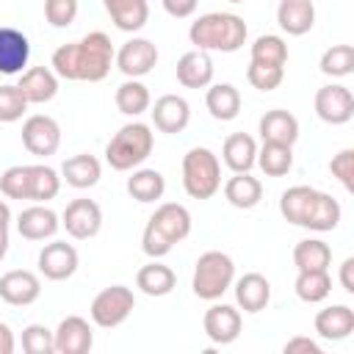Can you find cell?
Returning a JSON list of instances; mask_svg holds the SVG:
<instances>
[{"mask_svg": "<svg viewBox=\"0 0 354 354\" xmlns=\"http://www.w3.org/2000/svg\"><path fill=\"white\" fill-rule=\"evenodd\" d=\"M113 44L108 33L91 30L80 41L61 44L53 53V72L64 80H86V83H100L111 72L113 61Z\"/></svg>", "mask_w": 354, "mask_h": 354, "instance_id": "1", "label": "cell"}, {"mask_svg": "<svg viewBox=\"0 0 354 354\" xmlns=\"http://www.w3.org/2000/svg\"><path fill=\"white\" fill-rule=\"evenodd\" d=\"M246 22L238 14L230 11H210L202 14L199 19L191 22L188 28V39L194 44V50H218V53H235L243 47L246 41Z\"/></svg>", "mask_w": 354, "mask_h": 354, "instance_id": "2", "label": "cell"}, {"mask_svg": "<svg viewBox=\"0 0 354 354\" xmlns=\"http://www.w3.org/2000/svg\"><path fill=\"white\" fill-rule=\"evenodd\" d=\"M155 147V133L149 124L144 122H127L122 124L113 138L105 147V160L111 163V169L116 171H130L136 166H141Z\"/></svg>", "mask_w": 354, "mask_h": 354, "instance_id": "3", "label": "cell"}, {"mask_svg": "<svg viewBox=\"0 0 354 354\" xmlns=\"http://www.w3.org/2000/svg\"><path fill=\"white\" fill-rule=\"evenodd\" d=\"M183 188L191 199H210L221 188V163L213 149L191 147L183 155Z\"/></svg>", "mask_w": 354, "mask_h": 354, "instance_id": "4", "label": "cell"}, {"mask_svg": "<svg viewBox=\"0 0 354 354\" xmlns=\"http://www.w3.org/2000/svg\"><path fill=\"white\" fill-rule=\"evenodd\" d=\"M232 282H235V263L230 254H224L218 249L199 254V260L194 266V279H191V288L199 299L216 301L232 288Z\"/></svg>", "mask_w": 354, "mask_h": 354, "instance_id": "5", "label": "cell"}, {"mask_svg": "<svg viewBox=\"0 0 354 354\" xmlns=\"http://www.w3.org/2000/svg\"><path fill=\"white\" fill-rule=\"evenodd\" d=\"M136 307V296L127 285H111L105 290H100L91 301V321L100 326V329H113L119 324L127 321V315L133 313Z\"/></svg>", "mask_w": 354, "mask_h": 354, "instance_id": "6", "label": "cell"}, {"mask_svg": "<svg viewBox=\"0 0 354 354\" xmlns=\"http://www.w3.org/2000/svg\"><path fill=\"white\" fill-rule=\"evenodd\" d=\"M22 144L36 158H50L61 147V127L47 113H33L22 122Z\"/></svg>", "mask_w": 354, "mask_h": 354, "instance_id": "7", "label": "cell"}, {"mask_svg": "<svg viewBox=\"0 0 354 354\" xmlns=\"http://www.w3.org/2000/svg\"><path fill=\"white\" fill-rule=\"evenodd\" d=\"M61 227L75 241H88L102 227V210L94 199H72L61 216Z\"/></svg>", "mask_w": 354, "mask_h": 354, "instance_id": "8", "label": "cell"}, {"mask_svg": "<svg viewBox=\"0 0 354 354\" xmlns=\"http://www.w3.org/2000/svg\"><path fill=\"white\" fill-rule=\"evenodd\" d=\"M315 113L326 124H346L354 116V94L340 83L321 86L315 91Z\"/></svg>", "mask_w": 354, "mask_h": 354, "instance_id": "9", "label": "cell"}, {"mask_svg": "<svg viewBox=\"0 0 354 354\" xmlns=\"http://www.w3.org/2000/svg\"><path fill=\"white\" fill-rule=\"evenodd\" d=\"M113 58L124 77H144L158 64V47L149 39H130L119 47V53Z\"/></svg>", "mask_w": 354, "mask_h": 354, "instance_id": "10", "label": "cell"}, {"mask_svg": "<svg viewBox=\"0 0 354 354\" xmlns=\"http://www.w3.org/2000/svg\"><path fill=\"white\" fill-rule=\"evenodd\" d=\"M77 249L66 241H53V243H44V249L39 252V271L53 279V282H64L69 279L75 271H77Z\"/></svg>", "mask_w": 354, "mask_h": 354, "instance_id": "11", "label": "cell"}, {"mask_svg": "<svg viewBox=\"0 0 354 354\" xmlns=\"http://www.w3.org/2000/svg\"><path fill=\"white\" fill-rule=\"evenodd\" d=\"M202 326H205V335H207L210 343H216V346H230V343L238 340L243 321H241V313H238L232 304H213V307L205 313Z\"/></svg>", "mask_w": 354, "mask_h": 354, "instance_id": "12", "label": "cell"}, {"mask_svg": "<svg viewBox=\"0 0 354 354\" xmlns=\"http://www.w3.org/2000/svg\"><path fill=\"white\" fill-rule=\"evenodd\" d=\"M41 296V282L33 271L14 268L0 277V299L11 307H28Z\"/></svg>", "mask_w": 354, "mask_h": 354, "instance_id": "13", "label": "cell"}, {"mask_svg": "<svg viewBox=\"0 0 354 354\" xmlns=\"http://www.w3.org/2000/svg\"><path fill=\"white\" fill-rule=\"evenodd\" d=\"M149 113H152V124L160 133H169V136L183 133L188 127V122H191V105L180 94H163V97H158Z\"/></svg>", "mask_w": 354, "mask_h": 354, "instance_id": "14", "label": "cell"}, {"mask_svg": "<svg viewBox=\"0 0 354 354\" xmlns=\"http://www.w3.org/2000/svg\"><path fill=\"white\" fill-rule=\"evenodd\" d=\"M53 335H55V354H86L94 346V332L88 321L80 315H66Z\"/></svg>", "mask_w": 354, "mask_h": 354, "instance_id": "15", "label": "cell"}, {"mask_svg": "<svg viewBox=\"0 0 354 354\" xmlns=\"http://www.w3.org/2000/svg\"><path fill=\"white\" fill-rule=\"evenodd\" d=\"M17 88L22 91V97L28 100V105H44L58 94V75L47 66H30L25 72H19V83Z\"/></svg>", "mask_w": 354, "mask_h": 354, "instance_id": "16", "label": "cell"}, {"mask_svg": "<svg viewBox=\"0 0 354 354\" xmlns=\"http://www.w3.org/2000/svg\"><path fill=\"white\" fill-rule=\"evenodd\" d=\"M61 221L55 216V210H50L47 205H30L19 213L17 218V232L25 238V241H44V238H53L58 232Z\"/></svg>", "mask_w": 354, "mask_h": 354, "instance_id": "17", "label": "cell"}, {"mask_svg": "<svg viewBox=\"0 0 354 354\" xmlns=\"http://www.w3.org/2000/svg\"><path fill=\"white\" fill-rule=\"evenodd\" d=\"M177 83L185 88H207L213 80V61L205 50H188L177 58Z\"/></svg>", "mask_w": 354, "mask_h": 354, "instance_id": "18", "label": "cell"}, {"mask_svg": "<svg viewBox=\"0 0 354 354\" xmlns=\"http://www.w3.org/2000/svg\"><path fill=\"white\" fill-rule=\"evenodd\" d=\"M315 335L324 340H346L354 332V310L348 304H329L324 310H318L315 321Z\"/></svg>", "mask_w": 354, "mask_h": 354, "instance_id": "19", "label": "cell"}, {"mask_svg": "<svg viewBox=\"0 0 354 354\" xmlns=\"http://www.w3.org/2000/svg\"><path fill=\"white\" fill-rule=\"evenodd\" d=\"M30 44L17 28H0V75H19L28 66Z\"/></svg>", "mask_w": 354, "mask_h": 354, "instance_id": "20", "label": "cell"}, {"mask_svg": "<svg viewBox=\"0 0 354 354\" xmlns=\"http://www.w3.org/2000/svg\"><path fill=\"white\" fill-rule=\"evenodd\" d=\"M149 221L171 241V243H180L191 235V213L185 205H177V202H163L158 205V210L149 216Z\"/></svg>", "mask_w": 354, "mask_h": 354, "instance_id": "21", "label": "cell"}, {"mask_svg": "<svg viewBox=\"0 0 354 354\" xmlns=\"http://www.w3.org/2000/svg\"><path fill=\"white\" fill-rule=\"evenodd\" d=\"M277 25L288 36H304L315 25V6L313 0H282L277 6Z\"/></svg>", "mask_w": 354, "mask_h": 354, "instance_id": "22", "label": "cell"}, {"mask_svg": "<svg viewBox=\"0 0 354 354\" xmlns=\"http://www.w3.org/2000/svg\"><path fill=\"white\" fill-rule=\"evenodd\" d=\"M235 301L243 313H260L268 307L271 301V282L257 274V271H249L243 274L238 282H235Z\"/></svg>", "mask_w": 354, "mask_h": 354, "instance_id": "23", "label": "cell"}, {"mask_svg": "<svg viewBox=\"0 0 354 354\" xmlns=\"http://www.w3.org/2000/svg\"><path fill=\"white\" fill-rule=\"evenodd\" d=\"M260 138L271 141V144L293 147L296 138H299V119L290 111H282V108L266 111L263 119H260Z\"/></svg>", "mask_w": 354, "mask_h": 354, "instance_id": "24", "label": "cell"}, {"mask_svg": "<svg viewBox=\"0 0 354 354\" xmlns=\"http://www.w3.org/2000/svg\"><path fill=\"white\" fill-rule=\"evenodd\" d=\"M61 174H64V180H66V185L83 191V188H94V185L100 183L102 166H100V160H97L94 155L80 152V155H72V158H66V160L61 163Z\"/></svg>", "mask_w": 354, "mask_h": 354, "instance_id": "25", "label": "cell"}, {"mask_svg": "<svg viewBox=\"0 0 354 354\" xmlns=\"http://www.w3.org/2000/svg\"><path fill=\"white\" fill-rule=\"evenodd\" d=\"M108 17L113 19V25L124 33H136L147 25L149 19V6L147 0H102Z\"/></svg>", "mask_w": 354, "mask_h": 354, "instance_id": "26", "label": "cell"}, {"mask_svg": "<svg viewBox=\"0 0 354 354\" xmlns=\"http://www.w3.org/2000/svg\"><path fill=\"white\" fill-rule=\"evenodd\" d=\"M224 196L232 207L238 210H252L254 205H260L263 199V183L257 177H252L249 171H235L227 183H224Z\"/></svg>", "mask_w": 354, "mask_h": 354, "instance_id": "27", "label": "cell"}, {"mask_svg": "<svg viewBox=\"0 0 354 354\" xmlns=\"http://www.w3.org/2000/svg\"><path fill=\"white\" fill-rule=\"evenodd\" d=\"M174 285H177V274L169 266L158 263V260L141 266L138 274H136V288L141 293H147V296H155V299L169 296L174 290Z\"/></svg>", "mask_w": 354, "mask_h": 354, "instance_id": "28", "label": "cell"}, {"mask_svg": "<svg viewBox=\"0 0 354 354\" xmlns=\"http://www.w3.org/2000/svg\"><path fill=\"white\" fill-rule=\"evenodd\" d=\"M205 105H207L213 119L232 122L241 113V91L232 83H213V86H207Z\"/></svg>", "mask_w": 354, "mask_h": 354, "instance_id": "29", "label": "cell"}, {"mask_svg": "<svg viewBox=\"0 0 354 354\" xmlns=\"http://www.w3.org/2000/svg\"><path fill=\"white\" fill-rule=\"evenodd\" d=\"M221 158L232 171H252V166L257 163V144L249 133H232L224 138Z\"/></svg>", "mask_w": 354, "mask_h": 354, "instance_id": "30", "label": "cell"}, {"mask_svg": "<svg viewBox=\"0 0 354 354\" xmlns=\"http://www.w3.org/2000/svg\"><path fill=\"white\" fill-rule=\"evenodd\" d=\"M340 216H343L340 202H337L332 194L315 191V199H313L310 213H307V218H304L301 227H307V230H313V232H329V230H335V227L340 224Z\"/></svg>", "mask_w": 354, "mask_h": 354, "instance_id": "31", "label": "cell"}, {"mask_svg": "<svg viewBox=\"0 0 354 354\" xmlns=\"http://www.w3.org/2000/svg\"><path fill=\"white\" fill-rule=\"evenodd\" d=\"M332 249L321 238H304L293 246V266L299 271H329Z\"/></svg>", "mask_w": 354, "mask_h": 354, "instance_id": "32", "label": "cell"}, {"mask_svg": "<svg viewBox=\"0 0 354 354\" xmlns=\"http://www.w3.org/2000/svg\"><path fill=\"white\" fill-rule=\"evenodd\" d=\"M163 191H166V180L158 169H136L127 177V194L141 205L158 202L163 196Z\"/></svg>", "mask_w": 354, "mask_h": 354, "instance_id": "33", "label": "cell"}, {"mask_svg": "<svg viewBox=\"0 0 354 354\" xmlns=\"http://www.w3.org/2000/svg\"><path fill=\"white\" fill-rule=\"evenodd\" d=\"M116 108L119 113L124 116H141L144 111H149L152 105V97H149V88L138 80V77H127L119 88H116Z\"/></svg>", "mask_w": 354, "mask_h": 354, "instance_id": "34", "label": "cell"}, {"mask_svg": "<svg viewBox=\"0 0 354 354\" xmlns=\"http://www.w3.org/2000/svg\"><path fill=\"white\" fill-rule=\"evenodd\" d=\"M313 199H315V188H310V185H293V188H288L279 196V213H282V218L288 224L301 227L304 218H307V213H310Z\"/></svg>", "mask_w": 354, "mask_h": 354, "instance_id": "35", "label": "cell"}, {"mask_svg": "<svg viewBox=\"0 0 354 354\" xmlns=\"http://www.w3.org/2000/svg\"><path fill=\"white\" fill-rule=\"evenodd\" d=\"M254 166H260L266 177H285L293 166V147L263 141V147L257 149V163Z\"/></svg>", "mask_w": 354, "mask_h": 354, "instance_id": "36", "label": "cell"}, {"mask_svg": "<svg viewBox=\"0 0 354 354\" xmlns=\"http://www.w3.org/2000/svg\"><path fill=\"white\" fill-rule=\"evenodd\" d=\"M293 290L301 301L318 304L332 293V277H329V271H299Z\"/></svg>", "mask_w": 354, "mask_h": 354, "instance_id": "37", "label": "cell"}, {"mask_svg": "<svg viewBox=\"0 0 354 354\" xmlns=\"http://www.w3.org/2000/svg\"><path fill=\"white\" fill-rule=\"evenodd\" d=\"M28 169H30V202L44 205V202L55 199L58 191H61V177H58V171H55L53 166H44V163H33V166H28Z\"/></svg>", "mask_w": 354, "mask_h": 354, "instance_id": "38", "label": "cell"}, {"mask_svg": "<svg viewBox=\"0 0 354 354\" xmlns=\"http://www.w3.org/2000/svg\"><path fill=\"white\" fill-rule=\"evenodd\" d=\"M252 61L254 64H268V66H285L288 61V44L277 33L257 36L252 44Z\"/></svg>", "mask_w": 354, "mask_h": 354, "instance_id": "39", "label": "cell"}, {"mask_svg": "<svg viewBox=\"0 0 354 354\" xmlns=\"http://www.w3.org/2000/svg\"><path fill=\"white\" fill-rule=\"evenodd\" d=\"M321 72L329 77H346L354 72V47L351 44H332L321 55Z\"/></svg>", "mask_w": 354, "mask_h": 354, "instance_id": "40", "label": "cell"}, {"mask_svg": "<svg viewBox=\"0 0 354 354\" xmlns=\"http://www.w3.org/2000/svg\"><path fill=\"white\" fill-rule=\"evenodd\" d=\"M22 351L25 354H55V335L44 324H28L22 329Z\"/></svg>", "mask_w": 354, "mask_h": 354, "instance_id": "41", "label": "cell"}, {"mask_svg": "<svg viewBox=\"0 0 354 354\" xmlns=\"http://www.w3.org/2000/svg\"><path fill=\"white\" fill-rule=\"evenodd\" d=\"M0 191L8 199H30V169L28 166H11L0 177Z\"/></svg>", "mask_w": 354, "mask_h": 354, "instance_id": "42", "label": "cell"}, {"mask_svg": "<svg viewBox=\"0 0 354 354\" xmlns=\"http://www.w3.org/2000/svg\"><path fill=\"white\" fill-rule=\"evenodd\" d=\"M25 111H28V100L22 97V91L17 86H0V122L11 124L22 119Z\"/></svg>", "mask_w": 354, "mask_h": 354, "instance_id": "43", "label": "cell"}, {"mask_svg": "<svg viewBox=\"0 0 354 354\" xmlns=\"http://www.w3.org/2000/svg\"><path fill=\"white\" fill-rule=\"evenodd\" d=\"M285 77V69L282 66H268V64H249L246 69V80L257 88V91H274Z\"/></svg>", "mask_w": 354, "mask_h": 354, "instance_id": "44", "label": "cell"}, {"mask_svg": "<svg viewBox=\"0 0 354 354\" xmlns=\"http://www.w3.org/2000/svg\"><path fill=\"white\" fill-rule=\"evenodd\" d=\"M77 17V0H44V19L53 28H69Z\"/></svg>", "mask_w": 354, "mask_h": 354, "instance_id": "45", "label": "cell"}, {"mask_svg": "<svg viewBox=\"0 0 354 354\" xmlns=\"http://www.w3.org/2000/svg\"><path fill=\"white\" fill-rule=\"evenodd\" d=\"M141 249H144V254L147 257H152V260H158V257H166L171 249H174V243L152 224V221H147V227H144V235H141Z\"/></svg>", "mask_w": 354, "mask_h": 354, "instance_id": "46", "label": "cell"}, {"mask_svg": "<svg viewBox=\"0 0 354 354\" xmlns=\"http://www.w3.org/2000/svg\"><path fill=\"white\" fill-rule=\"evenodd\" d=\"M329 171H332V177L340 180V185L346 191H354V149H340L329 160Z\"/></svg>", "mask_w": 354, "mask_h": 354, "instance_id": "47", "label": "cell"}, {"mask_svg": "<svg viewBox=\"0 0 354 354\" xmlns=\"http://www.w3.org/2000/svg\"><path fill=\"white\" fill-rule=\"evenodd\" d=\"M285 354H321V346L313 340V337H304V335H296L290 337L285 346H282Z\"/></svg>", "mask_w": 354, "mask_h": 354, "instance_id": "48", "label": "cell"}, {"mask_svg": "<svg viewBox=\"0 0 354 354\" xmlns=\"http://www.w3.org/2000/svg\"><path fill=\"white\" fill-rule=\"evenodd\" d=\"M160 3H163V11L169 17H174V19L191 17L196 11V6H199V0H160Z\"/></svg>", "mask_w": 354, "mask_h": 354, "instance_id": "49", "label": "cell"}, {"mask_svg": "<svg viewBox=\"0 0 354 354\" xmlns=\"http://www.w3.org/2000/svg\"><path fill=\"white\" fill-rule=\"evenodd\" d=\"M340 285L346 293H354V257H346L340 263Z\"/></svg>", "mask_w": 354, "mask_h": 354, "instance_id": "50", "label": "cell"}, {"mask_svg": "<svg viewBox=\"0 0 354 354\" xmlns=\"http://www.w3.org/2000/svg\"><path fill=\"white\" fill-rule=\"evenodd\" d=\"M14 346H17V340H14L11 326L0 321V354H11V351H14Z\"/></svg>", "mask_w": 354, "mask_h": 354, "instance_id": "51", "label": "cell"}, {"mask_svg": "<svg viewBox=\"0 0 354 354\" xmlns=\"http://www.w3.org/2000/svg\"><path fill=\"white\" fill-rule=\"evenodd\" d=\"M8 224H11V207L0 199V230H8Z\"/></svg>", "mask_w": 354, "mask_h": 354, "instance_id": "52", "label": "cell"}, {"mask_svg": "<svg viewBox=\"0 0 354 354\" xmlns=\"http://www.w3.org/2000/svg\"><path fill=\"white\" fill-rule=\"evenodd\" d=\"M8 254V230H0V260Z\"/></svg>", "mask_w": 354, "mask_h": 354, "instance_id": "53", "label": "cell"}, {"mask_svg": "<svg viewBox=\"0 0 354 354\" xmlns=\"http://www.w3.org/2000/svg\"><path fill=\"white\" fill-rule=\"evenodd\" d=\"M230 3H243V0H230Z\"/></svg>", "mask_w": 354, "mask_h": 354, "instance_id": "54", "label": "cell"}]
</instances>
